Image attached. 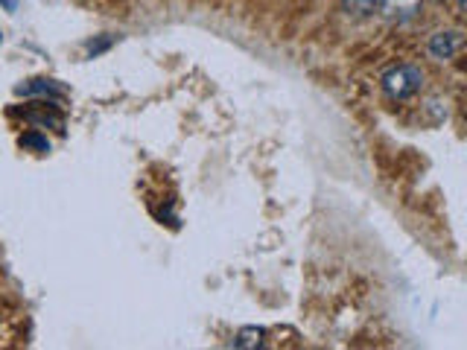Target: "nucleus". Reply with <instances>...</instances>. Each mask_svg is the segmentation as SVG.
Instances as JSON below:
<instances>
[{"mask_svg":"<svg viewBox=\"0 0 467 350\" xmlns=\"http://www.w3.org/2000/svg\"><path fill=\"white\" fill-rule=\"evenodd\" d=\"M15 97H27V100H41V102H53V105H62L67 100V88L62 82L56 79H47V76H35L15 85Z\"/></svg>","mask_w":467,"mask_h":350,"instance_id":"obj_2","label":"nucleus"},{"mask_svg":"<svg viewBox=\"0 0 467 350\" xmlns=\"http://www.w3.org/2000/svg\"><path fill=\"white\" fill-rule=\"evenodd\" d=\"M0 6H4L6 12H18V6H21V0H0Z\"/></svg>","mask_w":467,"mask_h":350,"instance_id":"obj_10","label":"nucleus"},{"mask_svg":"<svg viewBox=\"0 0 467 350\" xmlns=\"http://www.w3.org/2000/svg\"><path fill=\"white\" fill-rule=\"evenodd\" d=\"M18 144H21V149H32V152H39V155H47V152H50V140H47V135H41L39 128L21 135Z\"/></svg>","mask_w":467,"mask_h":350,"instance_id":"obj_8","label":"nucleus"},{"mask_svg":"<svg viewBox=\"0 0 467 350\" xmlns=\"http://www.w3.org/2000/svg\"><path fill=\"white\" fill-rule=\"evenodd\" d=\"M0 41H4V32H0Z\"/></svg>","mask_w":467,"mask_h":350,"instance_id":"obj_11","label":"nucleus"},{"mask_svg":"<svg viewBox=\"0 0 467 350\" xmlns=\"http://www.w3.org/2000/svg\"><path fill=\"white\" fill-rule=\"evenodd\" d=\"M380 85L385 91V97L394 100V102H406L412 100L415 93H420V88H424V70H420L418 65H394L383 74Z\"/></svg>","mask_w":467,"mask_h":350,"instance_id":"obj_1","label":"nucleus"},{"mask_svg":"<svg viewBox=\"0 0 467 350\" xmlns=\"http://www.w3.org/2000/svg\"><path fill=\"white\" fill-rule=\"evenodd\" d=\"M263 345H266L263 327H242L231 342V347H237V350H254V347H263Z\"/></svg>","mask_w":467,"mask_h":350,"instance_id":"obj_6","label":"nucleus"},{"mask_svg":"<svg viewBox=\"0 0 467 350\" xmlns=\"http://www.w3.org/2000/svg\"><path fill=\"white\" fill-rule=\"evenodd\" d=\"M462 47H464L462 30H438L429 35L427 53H429V58H436V62H453V58L462 53Z\"/></svg>","mask_w":467,"mask_h":350,"instance_id":"obj_3","label":"nucleus"},{"mask_svg":"<svg viewBox=\"0 0 467 350\" xmlns=\"http://www.w3.org/2000/svg\"><path fill=\"white\" fill-rule=\"evenodd\" d=\"M380 9V0H342V12L350 18H368Z\"/></svg>","mask_w":467,"mask_h":350,"instance_id":"obj_7","label":"nucleus"},{"mask_svg":"<svg viewBox=\"0 0 467 350\" xmlns=\"http://www.w3.org/2000/svg\"><path fill=\"white\" fill-rule=\"evenodd\" d=\"M114 35H105V39H91V41H85V56L88 58H97V56H102L105 50H111L114 47Z\"/></svg>","mask_w":467,"mask_h":350,"instance_id":"obj_9","label":"nucleus"},{"mask_svg":"<svg viewBox=\"0 0 467 350\" xmlns=\"http://www.w3.org/2000/svg\"><path fill=\"white\" fill-rule=\"evenodd\" d=\"M58 105H53V102H35V105H30L27 111H23V120H27L30 126H35V128H56V132H65V117L56 111Z\"/></svg>","mask_w":467,"mask_h":350,"instance_id":"obj_5","label":"nucleus"},{"mask_svg":"<svg viewBox=\"0 0 467 350\" xmlns=\"http://www.w3.org/2000/svg\"><path fill=\"white\" fill-rule=\"evenodd\" d=\"M420 9H424V0H380V15L397 27L412 23L420 15Z\"/></svg>","mask_w":467,"mask_h":350,"instance_id":"obj_4","label":"nucleus"}]
</instances>
